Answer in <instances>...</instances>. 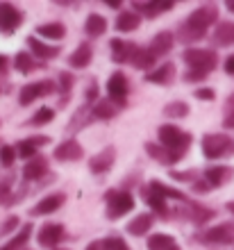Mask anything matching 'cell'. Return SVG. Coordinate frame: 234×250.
Instances as JSON below:
<instances>
[{
	"label": "cell",
	"instance_id": "obj_25",
	"mask_svg": "<svg viewBox=\"0 0 234 250\" xmlns=\"http://www.w3.org/2000/svg\"><path fill=\"white\" fill-rule=\"evenodd\" d=\"M212 41L216 46H234V21H221L216 23V30L212 32Z\"/></svg>",
	"mask_w": 234,
	"mask_h": 250
},
{
	"label": "cell",
	"instance_id": "obj_53",
	"mask_svg": "<svg viewBox=\"0 0 234 250\" xmlns=\"http://www.w3.org/2000/svg\"><path fill=\"white\" fill-rule=\"evenodd\" d=\"M32 141L37 144V148H39V146H46L50 139H48V137H32Z\"/></svg>",
	"mask_w": 234,
	"mask_h": 250
},
{
	"label": "cell",
	"instance_id": "obj_12",
	"mask_svg": "<svg viewBox=\"0 0 234 250\" xmlns=\"http://www.w3.org/2000/svg\"><path fill=\"white\" fill-rule=\"evenodd\" d=\"M66 203V193L64 191H57V193H50V196L41 198L39 203L30 209V216H48V214H55V211Z\"/></svg>",
	"mask_w": 234,
	"mask_h": 250
},
{
	"label": "cell",
	"instance_id": "obj_55",
	"mask_svg": "<svg viewBox=\"0 0 234 250\" xmlns=\"http://www.w3.org/2000/svg\"><path fill=\"white\" fill-rule=\"evenodd\" d=\"M105 2H107V5H109L111 9H116V7H121V5H123L121 0H105Z\"/></svg>",
	"mask_w": 234,
	"mask_h": 250
},
{
	"label": "cell",
	"instance_id": "obj_9",
	"mask_svg": "<svg viewBox=\"0 0 234 250\" xmlns=\"http://www.w3.org/2000/svg\"><path fill=\"white\" fill-rule=\"evenodd\" d=\"M198 239H200L202 244H221V246L234 244V223L212 225V228L202 232Z\"/></svg>",
	"mask_w": 234,
	"mask_h": 250
},
{
	"label": "cell",
	"instance_id": "obj_28",
	"mask_svg": "<svg viewBox=\"0 0 234 250\" xmlns=\"http://www.w3.org/2000/svg\"><path fill=\"white\" fill-rule=\"evenodd\" d=\"M73 86H75V78H73V73L68 71H62L57 78V91H59V109H64L66 103H68V96H71Z\"/></svg>",
	"mask_w": 234,
	"mask_h": 250
},
{
	"label": "cell",
	"instance_id": "obj_11",
	"mask_svg": "<svg viewBox=\"0 0 234 250\" xmlns=\"http://www.w3.org/2000/svg\"><path fill=\"white\" fill-rule=\"evenodd\" d=\"M114 162H116V148L114 146H107L105 150L96 152L91 159H89V171L93 173V175H103V173H107L114 166Z\"/></svg>",
	"mask_w": 234,
	"mask_h": 250
},
{
	"label": "cell",
	"instance_id": "obj_17",
	"mask_svg": "<svg viewBox=\"0 0 234 250\" xmlns=\"http://www.w3.org/2000/svg\"><path fill=\"white\" fill-rule=\"evenodd\" d=\"M85 155V148L75 141V139H66L64 144H59L55 148V159L57 162H78Z\"/></svg>",
	"mask_w": 234,
	"mask_h": 250
},
{
	"label": "cell",
	"instance_id": "obj_30",
	"mask_svg": "<svg viewBox=\"0 0 234 250\" xmlns=\"http://www.w3.org/2000/svg\"><path fill=\"white\" fill-rule=\"evenodd\" d=\"M39 66H46V64L37 60L32 53H19L16 57H14V68H16L19 73H23V75L32 73L34 68H39Z\"/></svg>",
	"mask_w": 234,
	"mask_h": 250
},
{
	"label": "cell",
	"instance_id": "obj_5",
	"mask_svg": "<svg viewBox=\"0 0 234 250\" xmlns=\"http://www.w3.org/2000/svg\"><path fill=\"white\" fill-rule=\"evenodd\" d=\"M105 200H107L105 214H107L109 221H118L121 216H125V214H130L134 209V196L130 191H107Z\"/></svg>",
	"mask_w": 234,
	"mask_h": 250
},
{
	"label": "cell",
	"instance_id": "obj_60",
	"mask_svg": "<svg viewBox=\"0 0 234 250\" xmlns=\"http://www.w3.org/2000/svg\"><path fill=\"white\" fill-rule=\"evenodd\" d=\"M169 250H180V246H177V244H175V246H170V248H169Z\"/></svg>",
	"mask_w": 234,
	"mask_h": 250
},
{
	"label": "cell",
	"instance_id": "obj_14",
	"mask_svg": "<svg viewBox=\"0 0 234 250\" xmlns=\"http://www.w3.org/2000/svg\"><path fill=\"white\" fill-rule=\"evenodd\" d=\"M173 41H175V34L169 32V30H162V32H157L155 37L150 39L148 50L155 55L157 60H159V57H166V55L173 50V46H175Z\"/></svg>",
	"mask_w": 234,
	"mask_h": 250
},
{
	"label": "cell",
	"instance_id": "obj_52",
	"mask_svg": "<svg viewBox=\"0 0 234 250\" xmlns=\"http://www.w3.org/2000/svg\"><path fill=\"white\" fill-rule=\"evenodd\" d=\"M223 127H225V130H234V114H228V116L223 119Z\"/></svg>",
	"mask_w": 234,
	"mask_h": 250
},
{
	"label": "cell",
	"instance_id": "obj_16",
	"mask_svg": "<svg viewBox=\"0 0 234 250\" xmlns=\"http://www.w3.org/2000/svg\"><path fill=\"white\" fill-rule=\"evenodd\" d=\"M175 64L173 62H166V64H162L159 68H155V71H150L148 75H146V82H150V84H159V86H170L173 84V80H175Z\"/></svg>",
	"mask_w": 234,
	"mask_h": 250
},
{
	"label": "cell",
	"instance_id": "obj_23",
	"mask_svg": "<svg viewBox=\"0 0 234 250\" xmlns=\"http://www.w3.org/2000/svg\"><path fill=\"white\" fill-rule=\"evenodd\" d=\"M46 173H48V159L43 157V155H37V157L25 162V166H23V180H25V182L41 180Z\"/></svg>",
	"mask_w": 234,
	"mask_h": 250
},
{
	"label": "cell",
	"instance_id": "obj_7",
	"mask_svg": "<svg viewBox=\"0 0 234 250\" xmlns=\"http://www.w3.org/2000/svg\"><path fill=\"white\" fill-rule=\"evenodd\" d=\"M128 91H130V84H128V78H125L123 71L111 73L109 80H107V98L114 100L118 107H125V98H128Z\"/></svg>",
	"mask_w": 234,
	"mask_h": 250
},
{
	"label": "cell",
	"instance_id": "obj_57",
	"mask_svg": "<svg viewBox=\"0 0 234 250\" xmlns=\"http://www.w3.org/2000/svg\"><path fill=\"white\" fill-rule=\"evenodd\" d=\"M2 68H7V57L5 55H0V71H2Z\"/></svg>",
	"mask_w": 234,
	"mask_h": 250
},
{
	"label": "cell",
	"instance_id": "obj_4",
	"mask_svg": "<svg viewBox=\"0 0 234 250\" xmlns=\"http://www.w3.org/2000/svg\"><path fill=\"white\" fill-rule=\"evenodd\" d=\"M202 155L207 159H223L234 155V141L228 134H205L202 137Z\"/></svg>",
	"mask_w": 234,
	"mask_h": 250
},
{
	"label": "cell",
	"instance_id": "obj_8",
	"mask_svg": "<svg viewBox=\"0 0 234 250\" xmlns=\"http://www.w3.org/2000/svg\"><path fill=\"white\" fill-rule=\"evenodd\" d=\"M23 23V12L12 2L0 5V34H14Z\"/></svg>",
	"mask_w": 234,
	"mask_h": 250
},
{
	"label": "cell",
	"instance_id": "obj_46",
	"mask_svg": "<svg viewBox=\"0 0 234 250\" xmlns=\"http://www.w3.org/2000/svg\"><path fill=\"white\" fill-rule=\"evenodd\" d=\"M19 223H21L19 216H9L5 223L0 225V237H2V234H9L12 230H16V228H19Z\"/></svg>",
	"mask_w": 234,
	"mask_h": 250
},
{
	"label": "cell",
	"instance_id": "obj_20",
	"mask_svg": "<svg viewBox=\"0 0 234 250\" xmlns=\"http://www.w3.org/2000/svg\"><path fill=\"white\" fill-rule=\"evenodd\" d=\"M152 223H155V214H152V211H143V214L132 218L125 230H128V234H132V237H146L150 232V228H152Z\"/></svg>",
	"mask_w": 234,
	"mask_h": 250
},
{
	"label": "cell",
	"instance_id": "obj_37",
	"mask_svg": "<svg viewBox=\"0 0 234 250\" xmlns=\"http://www.w3.org/2000/svg\"><path fill=\"white\" fill-rule=\"evenodd\" d=\"M52 119H55V109H52V107H41L39 112L27 121V125H32V127H41V125H48Z\"/></svg>",
	"mask_w": 234,
	"mask_h": 250
},
{
	"label": "cell",
	"instance_id": "obj_10",
	"mask_svg": "<svg viewBox=\"0 0 234 250\" xmlns=\"http://www.w3.org/2000/svg\"><path fill=\"white\" fill-rule=\"evenodd\" d=\"M62 239H64V225L62 223H46V225H41L39 232H37L39 246L48 250H57Z\"/></svg>",
	"mask_w": 234,
	"mask_h": 250
},
{
	"label": "cell",
	"instance_id": "obj_45",
	"mask_svg": "<svg viewBox=\"0 0 234 250\" xmlns=\"http://www.w3.org/2000/svg\"><path fill=\"white\" fill-rule=\"evenodd\" d=\"M169 175H170L173 180H177V182H191V185H193L195 180H198V173H195V168H193V171H187V173L169 171Z\"/></svg>",
	"mask_w": 234,
	"mask_h": 250
},
{
	"label": "cell",
	"instance_id": "obj_49",
	"mask_svg": "<svg viewBox=\"0 0 234 250\" xmlns=\"http://www.w3.org/2000/svg\"><path fill=\"white\" fill-rule=\"evenodd\" d=\"M191 189H193L195 193H209V191H212V185L202 178V180H195L193 185H191Z\"/></svg>",
	"mask_w": 234,
	"mask_h": 250
},
{
	"label": "cell",
	"instance_id": "obj_42",
	"mask_svg": "<svg viewBox=\"0 0 234 250\" xmlns=\"http://www.w3.org/2000/svg\"><path fill=\"white\" fill-rule=\"evenodd\" d=\"M98 91H100V89H98V82H96V80H89V84H86V91H85V103H86V105H96V103H98Z\"/></svg>",
	"mask_w": 234,
	"mask_h": 250
},
{
	"label": "cell",
	"instance_id": "obj_38",
	"mask_svg": "<svg viewBox=\"0 0 234 250\" xmlns=\"http://www.w3.org/2000/svg\"><path fill=\"white\" fill-rule=\"evenodd\" d=\"M150 187H152L155 191H159L164 198H173V200H187L182 191L173 189V187H166L164 182H159V180H150Z\"/></svg>",
	"mask_w": 234,
	"mask_h": 250
},
{
	"label": "cell",
	"instance_id": "obj_58",
	"mask_svg": "<svg viewBox=\"0 0 234 250\" xmlns=\"http://www.w3.org/2000/svg\"><path fill=\"white\" fill-rule=\"evenodd\" d=\"M225 7H228V12L234 14V0H228V2H225Z\"/></svg>",
	"mask_w": 234,
	"mask_h": 250
},
{
	"label": "cell",
	"instance_id": "obj_3",
	"mask_svg": "<svg viewBox=\"0 0 234 250\" xmlns=\"http://www.w3.org/2000/svg\"><path fill=\"white\" fill-rule=\"evenodd\" d=\"M182 60L189 68L202 73H212L218 66V55H216V50H209V48H184Z\"/></svg>",
	"mask_w": 234,
	"mask_h": 250
},
{
	"label": "cell",
	"instance_id": "obj_43",
	"mask_svg": "<svg viewBox=\"0 0 234 250\" xmlns=\"http://www.w3.org/2000/svg\"><path fill=\"white\" fill-rule=\"evenodd\" d=\"M132 7H134V12L139 14V16H148V19H155L157 16V9L152 2H132Z\"/></svg>",
	"mask_w": 234,
	"mask_h": 250
},
{
	"label": "cell",
	"instance_id": "obj_39",
	"mask_svg": "<svg viewBox=\"0 0 234 250\" xmlns=\"http://www.w3.org/2000/svg\"><path fill=\"white\" fill-rule=\"evenodd\" d=\"M16 148L14 146H0V166H5V168H12L14 162H16Z\"/></svg>",
	"mask_w": 234,
	"mask_h": 250
},
{
	"label": "cell",
	"instance_id": "obj_32",
	"mask_svg": "<svg viewBox=\"0 0 234 250\" xmlns=\"http://www.w3.org/2000/svg\"><path fill=\"white\" fill-rule=\"evenodd\" d=\"M30 237H32V225L30 223H23V228H21V232L16 234V237L9 241V244H5L0 250H23L25 248V244L30 241Z\"/></svg>",
	"mask_w": 234,
	"mask_h": 250
},
{
	"label": "cell",
	"instance_id": "obj_27",
	"mask_svg": "<svg viewBox=\"0 0 234 250\" xmlns=\"http://www.w3.org/2000/svg\"><path fill=\"white\" fill-rule=\"evenodd\" d=\"M85 32L91 37V39H98V37H103L107 32V19H105L103 14H89L85 21Z\"/></svg>",
	"mask_w": 234,
	"mask_h": 250
},
{
	"label": "cell",
	"instance_id": "obj_36",
	"mask_svg": "<svg viewBox=\"0 0 234 250\" xmlns=\"http://www.w3.org/2000/svg\"><path fill=\"white\" fill-rule=\"evenodd\" d=\"M14 148H16V155H19L21 159H27V162L39 155V148H37V144H34L32 139H23V141H19Z\"/></svg>",
	"mask_w": 234,
	"mask_h": 250
},
{
	"label": "cell",
	"instance_id": "obj_47",
	"mask_svg": "<svg viewBox=\"0 0 234 250\" xmlns=\"http://www.w3.org/2000/svg\"><path fill=\"white\" fill-rule=\"evenodd\" d=\"M195 98L198 100H214L216 91L212 89V86H200V89H195Z\"/></svg>",
	"mask_w": 234,
	"mask_h": 250
},
{
	"label": "cell",
	"instance_id": "obj_19",
	"mask_svg": "<svg viewBox=\"0 0 234 250\" xmlns=\"http://www.w3.org/2000/svg\"><path fill=\"white\" fill-rule=\"evenodd\" d=\"M202 178L212 185V189L214 187H223L234 178V168L232 166H209V168H205Z\"/></svg>",
	"mask_w": 234,
	"mask_h": 250
},
{
	"label": "cell",
	"instance_id": "obj_21",
	"mask_svg": "<svg viewBox=\"0 0 234 250\" xmlns=\"http://www.w3.org/2000/svg\"><path fill=\"white\" fill-rule=\"evenodd\" d=\"M143 148H146V152H148L150 159H155V162H159V164H164V166H173L182 159V157H177L175 152H170L169 148H164L162 144H150L148 141Z\"/></svg>",
	"mask_w": 234,
	"mask_h": 250
},
{
	"label": "cell",
	"instance_id": "obj_40",
	"mask_svg": "<svg viewBox=\"0 0 234 250\" xmlns=\"http://www.w3.org/2000/svg\"><path fill=\"white\" fill-rule=\"evenodd\" d=\"M12 175H7V180H0V205H12Z\"/></svg>",
	"mask_w": 234,
	"mask_h": 250
},
{
	"label": "cell",
	"instance_id": "obj_34",
	"mask_svg": "<svg viewBox=\"0 0 234 250\" xmlns=\"http://www.w3.org/2000/svg\"><path fill=\"white\" fill-rule=\"evenodd\" d=\"M189 112H191V107L184 100H173L164 107V116H169V119H187Z\"/></svg>",
	"mask_w": 234,
	"mask_h": 250
},
{
	"label": "cell",
	"instance_id": "obj_31",
	"mask_svg": "<svg viewBox=\"0 0 234 250\" xmlns=\"http://www.w3.org/2000/svg\"><path fill=\"white\" fill-rule=\"evenodd\" d=\"M37 34L41 39L59 41L66 37V25L64 23H46V25H37Z\"/></svg>",
	"mask_w": 234,
	"mask_h": 250
},
{
	"label": "cell",
	"instance_id": "obj_48",
	"mask_svg": "<svg viewBox=\"0 0 234 250\" xmlns=\"http://www.w3.org/2000/svg\"><path fill=\"white\" fill-rule=\"evenodd\" d=\"M152 5H155L157 14H162V12H170L175 7V2L173 0H152Z\"/></svg>",
	"mask_w": 234,
	"mask_h": 250
},
{
	"label": "cell",
	"instance_id": "obj_56",
	"mask_svg": "<svg viewBox=\"0 0 234 250\" xmlns=\"http://www.w3.org/2000/svg\"><path fill=\"white\" fill-rule=\"evenodd\" d=\"M57 5H62V7H75L78 2H66V0H57Z\"/></svg>",
	"mask_w": 234,
	"mask_h": 250
},
{
	"label": "cell",
	"instance_id": "obj_2",
	"mask_svg": "<svg viewBox=\"0 0 234 250\" xmlns=\"http://www.w3.org/2000/svg\"><path fill=\"white\" fill-rule=\"evenodd\" d=\"M157 134H159V144L164 146V148H169L170 152H175L177 157H182L187 155V150L191 148V144H193V137L189 134V132L180 130L177 125H162L159 130H157Z\"/></svg>",
	"mask_w": 234,
	"mask_h": 250
},
{
	"label": "cell",
	"instance_id": "obj_33",
	"mask_svg": "<svg viewBox=\"0 0 234 250\" xmlns=\"http://www.w3.org/2000/svg\"><path fill=\"white\" fill-rule=\"evenodd\" d=\"M155 62H157V57L150 53L148 48H139V53L134 55V60H132V66L139 68V71H148L150 73V68L155 66Z\"/></svg>",
	"mask_w": 234,
	"mask_h": 250
},
{
	"label": "cell",
	"instance_id": "obj_18",
	"mask_svg": "<svg viewBox=\"0 0 234 250\" xmlns=\"http://www.w3.org/2000/svg\"><path fill=\"white\" fill-rule=\"evenodd\" d=\"M141 193H143V200H146V205H148V207L155 211V214H159L162 218H169L170 216V211L166 209V198H164L159 191H155L150 185H146L141 189Z\"/></svg>",
	"mask_w": 234,
	"mask_h": 250
},
{
	"label": "cell",
	"instance_id": "obj_1",
	"mask_svg": "<svg viewBox=\"0 0 234 250\" xmlns=\"http://www.w3.org/2000/svg\"><path fill=\"white\" fill-rule=\"evenodd\" d=\"M216 21H218V7L214 2L200 5L198 9H193L189 14L187 21L180 23L175 37L180 39V43H195V41L205 39L209 25H214Z\"/></svg>",
	"mask_w": 234,
	"mask_h": 250
},
{
	"label": "cell",
	"instance_id": "obj_44",
	"mask_svg": "<svg viewBox=\"0 0 234 250\" xmlns=\"http://www.w3.org/2000/svg\"><path fill=\"white\" fill-rule=\"evenodd\" d=\"M209 73H202V71H193V68H189V71H184L182 80L187 82V84H195V82H205L207 80Z\"/></svg>",
	"mask_w": 234,
	"mask_h": 250
},
{
	"label": "cell",
	"instance_id": "obj_54",
	"mask_svg": "<svg viewBox=\"0 0 234 250\" xmlns=\"http://www.w3.org/2000/svg\"><path fill=\"white\" fill-rule=\"evenodd\" d=\"M86 250H103V246H100V241H91L86 246Z\"/></svg>",
	"mask_w": 234,
	"mask_h": 250
},
{
	"label": "cell",
	"instance_id": "obj_59",
	"mask_svg": "<svg viewBox=\"0 0 234 250\" xmlns=\"http://www.w3.org/2000/svg\"><path fill=\"white\" fill-rule=\"evenodd\" d=\"M228 211H230V214H232V216H234V200H232V203H228Z\"/></svg>",
	"mask_w": 234,
	"mask_h": 250
},
{
	"label": "cell",
	"instance_id": "obj_61",
	"mask_svg": "<svg viewBox=\"0 0 234 250\" xmlns=\"http://www.w3.org/2000/svg\"><path fill=\"white\" fill-rule=\"evenodd\" d=\"M23 250H30V248H23Z\"/></svg>",
	"mask_w": 234,
	"mask_h": 250
},
{
	"label": "cell",
	"instance_id": "obj_26",
	"mask_svg": "<svg viewBox=\"0 0 234 250\" xmlns=\"http://www.w3.org/2000/svg\"><path fill=\"white\" fill-rule=\"evenodd\" d=\"M118 109H121V107H118L114 100H109V98L98 100L91 109V121H111L118 114Z\"/></svg>",
	"mask_w": 234,
	"mask_h": 250
},
{
	"label": "cell",
	"instance_id": "obj_6",
	"mask_svg": "<svg viewBox=\"0 0 234 250\" xmlns=\"http://www.w3.org/2000/svg\"><path fill=\"white\" fill-rule=\"evenodd\" d=\"M57 91V84L52 82V80H41V82H30L21 89L19 93V103L23 107L32 105L37 98H43V96H50V93Z\"/></svg>",
	"mask_w": 234,
	"mask_h": 250
},
{
	"label": "cell",
	"instance_id": "obj_51",
	"mask_svg": "<svg viewBox=\"0 0 234 250\" xmlns=\"http://www.w3.org/2000/svg\"><path fill=\"white\" fill-rule=\"evenodd\" d=\"M228 114H234V93H230L228 100H225V116Z\"/></svg>",
	"mask_w": 234,
	"mask_h": 250
},
{
	"label": "cell",
	"instance_id": "obj_62",
	"mask_svg": "<svg viewBox=\"0 0 234 250\" xmlns=\"http://www.w3.org/2000/svg\"><path fill=\"white\" fill-rule=\"evenodd\" d=\"M57 250H59V248H57Z\"/></svg>",
	"mask_w": 234,
	"mask_h": 250
},
{
	"label": "cell",
	"instance_id": "obj_15",
	"mask_svg": "<svg viewBox=\"0 0 234 250\" xmlns=\"http://www.w3.org/2000/svg\"><path fill=\"white\" fill-rule=\"evenodd\" d=\"M184 216H187L193 225L202 228V225H207L209 221L216 216V211L214 209H207V207H202V205H198V203L187 200V205H184Z\"/></svg>",
	"mask_w": 234,
	"mask_h": 250
},
{
	"label": "cell",
	"instance_id": "obj_22",
	"mask_svg": "<svg viewBox=\"0 0 234 250\" xmlns=\"http://www.w3.org/2000/svg\"><path fill=\"white\" fill-rule=\"evenodd\" d=\"M25 43L30 46V50H32V55L37 57L39 62H50V60H55L59 55V48L57 46H48V43H41V39H37V37H27L25 39Z\"/></svg>",
	"mask_w": 234,
	"mask_h": 250
},
{
	"label": "cell",
	"instance_id": "obj_13",
	"mask_svg": "<svg viewBox=\"0 0 234 250\" xmlns=\"http://www.w3.org/2000/svg\"><path fill=\"white\" fill-rule=\"evenodd\" d=\"M109 48H111V60L116 62V64H132L134 55L139 53V46L128 43V41H123V39H111Z\"/></svg>",
	"mask_w": 234,
	"mask_h": 250
},
{
	"label": "cell",
	"instance_id": "obj_50",
	"mask_svg": "<svg viewBox=\"0 0 234 250\" xmlns=\"http://www.w3.org/2000/svg\"><path fill=\"white\" fill-rule=\"evenodd\" d=\"M223 68H225V73H228V75H234V55H230L228 60L223 62Z\"/></svg>",
	"mask_w": 234,
	"mask_h": 250
},
{
	"label": "cell",
	"instance_id": "obj_29",
	"mask_svg": "<svg viewBox=\"0 0 234 250\" xmlns=\"http://www.w3.org/2000/svg\"><path fill=\"white\" fill-rule=\"evenodd\" d=\"M139 25H141V16L134 9L132 12H121L116 23H114V27H116L118 32H134Z\"/></svg>",
	"mask_w": 234,
	"mask_h": 250
},
{
	"label": "cell",
	"instance_id": "obj_41",
	"mask_svg": "<svg viewBox=\"0 0 234 250\" xmlns=\"http://www.w3.org/2000/svg\"><path fill=\"white\" fill-rule=\"evenodd\" d=\"M100 246H103V250H130V246L121 237H107L100 241Z\"/></svg>",
	"mask_w": 234,
	"mask_h": 250
},
{
	"label": "cell",
	"instance_id": "obj_35",
	"mask_svg": "<svg viewBox=\"0 0 234 250\" xmlns=\"http://www.w3.org/2000/svg\"><path fill=\"white\" fill-rule=\"evenodd\" d=\"M146 246H148V250H169L170 246H175V239L170 237V234L157 232V234H150Z\"/></svg>",
	"mask_w": 234,
	"mask_h": 250
},
{
	"label": "cell",
	"instance_id": "obj_24",
	"mask_svg": "<svg viewBox=\"0 0 234 250\" xmlns=\"http://www.w3.org/2000/svg\"><path fill=\"white\" fill-rule=\"evenodd\" d=\"M93 60V46L89 43V41H85V43H80L75 50L71 53V57H68V66L71 68H86V66L91 64Z\"/></svg>",
	"mask_w": 234,
	"mask_h": 250
}]
</instances>
